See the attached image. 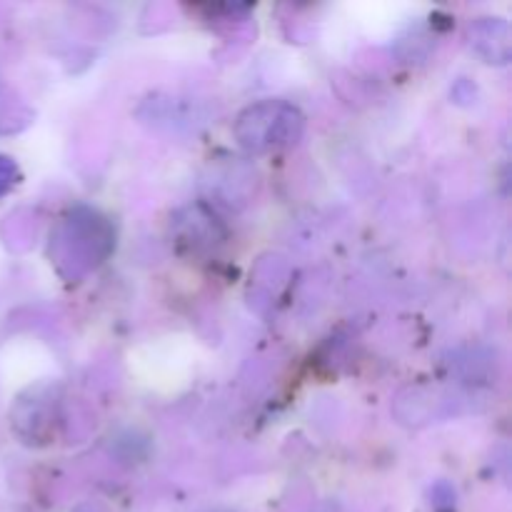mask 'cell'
Segmentation results:
<instances>
[{
  "label": "cell",
  "mask_w": 512,
  "mask_h": 512,
  "mask_svg": "<svg viewBox=\"0 0 512 512\" xmlns=\"http://www.w3.org/2000/svg\"><path fill=\"white\" fill-rule=\"evenodd\" d=\"M75 512H98L95 508H80V510H75Z\"/></svg>",
  "instance_id": "3"
},
{
  "label": "cell",
  "mask_w": 512,
  "mask_h": 512,
  "mask_svg": "<svg viewBox=\"0 0 512 512\" xmlns=\"http://www.w3.org/2000/svg\"><path fill=\"white\" fill-rule=\"evenodd\" d=\"M15 175H18V170H15L13 160L0 155V198L15 185Z\"/></svg>",
  "instance_id": "2"
},
{
  "label": "cell",
  "mask_w": 512,
  "mask_h": 512,
  "mask_svg": "<svg viewBox=\"0 0 512 512\" xmlns=\"http://www.w3.org/2000/svg\"><path fill=\"white\" fill-rule=\"evenodd\" d=\"M305 118L285 100H263L245 110L235 123V138L248 153H273L290 148L303 135Z\"/></svg>",
  "instance_id": "1"
}]
</instances>
